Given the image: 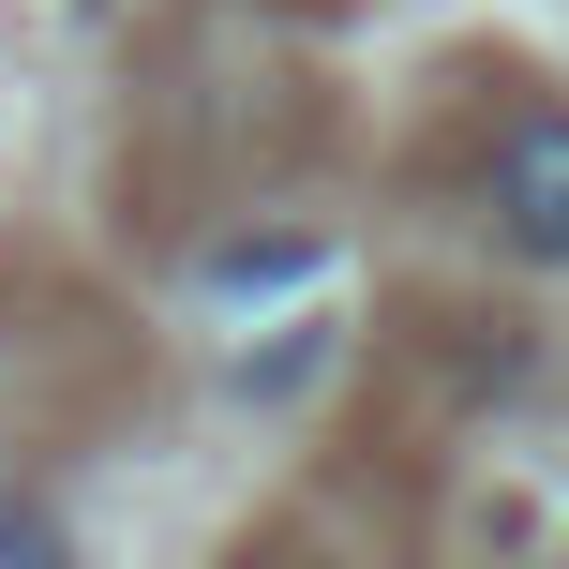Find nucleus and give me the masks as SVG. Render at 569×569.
<instances>
[{
  "label": "nucleus",
  "instance_id": "obj_1",
  "mask_svg": "<svg viewBox=\"0 0 569 569\" xmlns=\"http://www.w3.org/2000/svg\"><path fill=\"white\" fill-rule=\"evenodd\" d=\"M480 226L510 240L525 270H569V106L495 120V150H480Z\"/></svg>",
  "mask_w": 569,
  "mask_h": 569
},
{
  "label": "nucleus",
  "instance_id": "obj_2",
  "mask_svg": "<svg viewBox=\"0 0 569 569\" xmlns=\"http://www.w3.org/2000/svg\"><path fill=\"white\" fill-rule=\"evenodd\" d=\"M330 270V240L315 226H284V240H226V256H210V300H256V284H315Z\"/></svg>",
  "mask_w": 569,
  "mask_h": 569
},
{
  "label": "nucleus",
  "instance_id": "obj_3",
  "mask_svg": "<svg viewBox=\"0 0 569 569\" xmlns=\"http://www.w3.org/2000/svg\"><path fill=\"white\" fill-rule=\"evenodd\" d=\"M0 569H76V525L46 495H0Z\"/></svg>",
  "mask_w": 569,
  "mask_h": 569
}]
</instances>
